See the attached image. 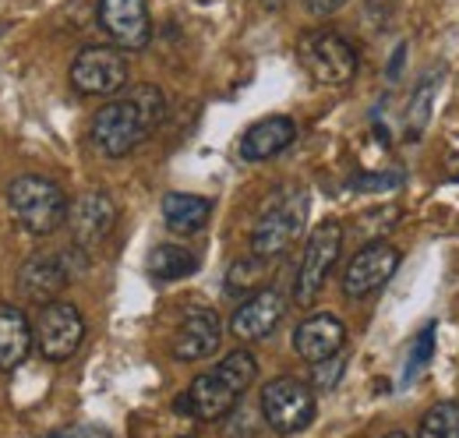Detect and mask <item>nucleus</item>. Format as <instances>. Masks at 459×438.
Instances as JSON below:
<instances>
[{
    "mask_svg": "<svg viewBox=\"0 0 459 438\" xmlns=\"http://www.w3.org/2000/svg\"><path fill=\"white\" fill-rule=\"evenodd\" d=\"M255 379H258V361L247 350H233L212 372L198 375L187 385L173 399V410L184 417H195V421H223Z\"/></svg>",
    "mask_w": 459,
    "mask_h": 438,
    "instance_id": "nucleus-2",
    "label": "nucleus"
},
{
    "mask_svg": "<svg viewBox=\"0 0 459 438\" xmlns=\"http://www.w3.org/2000/svg\"><path fill=\"white\" fill-rule=\"evenodd\" d=\"M167 120V96L160 85H131L120 100L107 103L92 117V145L107 156L120 160L134 153L152 131Z\"/></svg>",
    "mask_w": 459,
    "mask_h": 438,
    "instance_id": "nucleus-1",
    "label": "nucleus"
},
{
    "mask_svg": "<svg viewBox=\"0 0 459 438\" xmlns=\"http://www.w3.org/2000/svg\"><path fill=\"white\" fill-rule=\"evenodd\" d=\"M396 269H400V251H396L393 244H385V241L368 244V248H360V251L350 258V266H346L343 293L350 301H364V297H371L375 290H382V286L393 279Z\"/></svg>",
    "mask_w": 459,
    "mask_h": 438,
    "instance_id": "nucleus-11",
    "label": "nucleus"
},
{
    "mask_svg": "<svg viewBox=\"0 0 459 438\" xmlns=\"http://www.w3.org/2000/svg\"><path fill=\"white\" fill-rule=\"evenodd\" d=\"M304 223H307V191L300 184L276 188L251 226V255L265 262L287 255L293 241L304 233Z\"/></svg>",
    "mask_w": 459,
    "mask_h": 438,
    "instance_id": "nucleus-3",
    "label": "nucleus"
},
{
    "mask_svg": "<svg viewBox=\"0 0 459 438\" xmlns=\"http://www.w3.org/2000/svg\"><path fill=\"white\" fill-rule=\"evenodd\" d=\"M293 138H297V124L290 117H265V120H258L244 131L240 160H247V163L273 160V156H280L283 149L293 145Z\"/></svg>",
    "mask_w": 459,
    "mask_h": 438,
    "instance_id": "nucleus-17",
    "label": "nucleus"
},
{
    "mask_svg": "<svg viewBox=\"0 0 459 438\" xmlns=\"http://www.w3.org/2000/svg\"><path fill=\"white\" fill-rule=\"evenodd\" d=\"M368 4H371V7H389L393 0H368Z\"/></svg>",
    "mask_w": 459,
    "mask_h": 438,
    "instance_id": "nucleus-29",
    "label": "nucleus"
},
{
    "mask_svg": "<svg viewBox=\"0 0 459 438\" xmlns=\"http://www.w3.org/2000/svg\"><path fill=\"white\" fill-rule=\"evenodd\" d=\"M435 354V326H424L420 336L413 339V350H410V361H406V379H413Z\"/></svg>",
    "mask_w": 459,
    "mask_h": 438,
    "instance_id": "nucleus-24",
    "label": "nucleus"
},
{
    "mask_svg": "<svg viewBox=\"0 0 459 438\" xmlns=\"http://www.w3.org/2000/svg\"><path fill=\"white\" fill-rule=\"evenodd\" d=\"M265 258H258V255H251V258H244V262H233L230 266V276H227V286L230 290H247V293H258V283L265 279Z\"/></svg>",
    "mask_w": 459,
    "mask_h": 438,
    "instance_id": "nucleus-22",
    "label": "nucleus"
},
{
    "mask_svg": "<svg viewBox=\"0 0 459 438\" xmlns=\"http://www.w3.org/2000/svg\"><path fill=\"white\" fill-rule=\"evenodd\" d=\"M78 269H85V248H78V244H71L64 251H36L25 258V266L18 273V290H22V297H29L36 304H50L74 279Z\"/></svg>",
    "mask_w": 459,
    "mask_h": 438,
    "instance_id": "nucleus-7",
    "label": "nucleus"
},
{
    "mask_svg": "<svg viewBox=\"0 0 459 438\" xmlns=\"http://www.w3.org/2000/svg\"><path fill=\"white\" fill-rule=\"evenodd\" d=\"M67 226L78 248H96L103 244L117 226V206L107 191H85L71 213H67Z\"/></svg>",
    "mask_w": 459,
    "mask_h": 438,
    "instance_id": "nucleus-14",
    "label": "nucleus"
},
{
    "mask_svg": "<svg viewBox=\"0 0 459 438\" xmlns=\"http://www.w3.org/2000/svg\"><path fill=\"white\" fill-rule=\"evenodd\" d=\"M353 191H393L403 184V173H353Z\"/></svg>",
    "mask_w": 459,
    "mask_h": 438,
    "instance_id": "nucleus-25",
    "label": "nucleus"
},
{
    "mask_svg": "<svg viewBox=\"0 0 459 438\" xmlns=\"http://www.w3.org/2000/svg\"><path fill=\"white\" fill-rule=\"evenodd\" d=\"M420 438H459V403H438L424 414Z\"/></svg>",
    "mask_w": 459,
    "mask_h": 438,
    "instance_id": "nucleus-21",
    "label": "nucleus"
},
{
    "mask_svg": "<svg viewBox=\"0 0 459 438\" xmlns=\"http://www.w3.org/2000/svg\"><path fill=\"white\" fill-rule=\"evenodd\" d=\"M435 85H438V78L431 74V78H428V82L417 89V96H413V103H410V113H406V135H410V138H420V131H424V124H428Z\"/></svg>",
    "mask_w": 459,
    "mask_h": 438,
    "instance_id": "nucleus-23",
    "label": "nucleus"
},
{
    "mask_svg": "<svg viewBox=\"0 0 459 438\" xmlns=\"http://www.w3.org/2000/svg\"><path fill=\"white\" fill-rule=\"evenodd\" d=\"M223 343V322L216 311L209 308H195L184 315V322L173 336V357L177 361H202L209 354H216Z\"/></svg>",
    "mask_w": 459,
    "mask_h": 438,
    "instance_id": "nucleus-15",
    "label": "nucleus"
},
{
    "mask_svg": "<svg viewBox=\"0 0 459 438\" xmlns=\"http://www.w3.org/2000/svg\"><path fill=\"white\" fill-rule=\"evenodd\" d=\"M382 438H410V435H403V432H389V435H382Z\"/></svg>",
    "mask_w": 459,
    "mask_h": 438,
    "instance_id": "nucleus-30",
    "label": "nucleus"
},
{
    "mask_svg": "<svg viewBox=\"0 0 459 438\" xmlns=\"http://www.w3.org/2000/svg\"><path fill=\"white\" fill-rule=\"evenodd\" d=\"M212 216V202L202 198V195H187V191H170L163 198V223L170 226L173 233L187 237V233H198Z\"/></svg>",
    "mask_w": 459,
    "mask_h": 438,
    "instance_id": "nucleus-19",
    "label": "nucleus"
},
{
    "mask_svg": "<svg viewBox=\"0 0 459 438\" xmlns=\"http://www.w3.org/2000/svg\"><path fill=\"white\" fill-rule=\"evenodd\" d=\"M85 339V319L71 301H50L43 304L36 319V346L47 361H67Z\"/></svg>",
    "mask_w": 459,
    "mask_h": 438,
    "instance_id": "nucleus-10",
    "label": "nucleus"
},
{
    "mask_svg": "<svg viewBox=\"0 0 459 438\" xmlns=\"http://www.w3.org/2000/svg\"><path fill=\"white\" fill-rule=\"evenodd\" d=\"M262 417L269 421L273 432L280 435H297L315 421V392L300 379L280 375L262 389Z\"/></svg>",
    "mask_w": 459,
    "mask_h": 438,
    "instance_id": "nucleus-8",
    "label": "nucleus"
},
{
    "mask_svg": "<svg viewBox=\"0 0 459 438\" xmlns=\"http://www.w3.org/2000/svg\"><path fill=\"white\" fill-rule=\"evenodd\" d=\"M343 343H346V326L336 315H329V311L304 319V322L297 326V332H293V350H297L307 364H322V361L336 357V354L343 350Z\"/></svg>",
    "mask_w": 459,
    "mask_h": 438,
    "instance_id": "nucleus-16",
    "label": "nucleus"
},
{
    "mask_svg": "<svg viewBox=\"0 0 459 438\" xmlns=\"http://www.w3.org/2000/svg\"><path fill=\"white\" fill-rule=\"evenodd\" d=\"M127 82V57L117 47H85L71 64V85L82 96H114Z\"/></svg>",
    "mask_w": 459,
    "mask_h": 438,
    "instance_id": "nucleus-9",
    "label": "nucleus"
},
{
    "mask_svg": "<svg viewBox=\"0 0 459 438\" xmlns=\"http://www.w3.org/2000/svg\"><path fill=\"white\" fill-rule=\"evenodd\" d=\"M198 269V255L180 244H160L149 251V273L156 279H184Z\"/></svg>",
    "mask_w": 459,
    "mask_h": 438,
    "instance_id": "nucleus-20",
    "label": "nucleus"
},
{
    "mask_svg": "<svg viewBox=\"0 0 459 438\" xmlns=\"http://www.w3.org/2000/svg\"><path fill=\"white\" fill-rule=\"evenodd\" d=\"M36 343V328L29 326L25 311L14 304H0V372H14Z\"/></svg>",
    "mask_w": 459,
    "mask_h": 438,
    "instance_id": "nucleus-18",
    "label": "nucleus"
},
{
    "mask_svg": "<svg viewBox=\"0 0 459 438\" xmlns=\"http://www.w3.org/2000/svg\"><path fill=\"white\" fill-rule=\"evenodd\" d=\"M283 315H287L283 293L262 286V290L251 293L244 304H237V311H233V319H230V332H233L237 339H244V343H258V339H265V336L276 332V326L283 322Z\"/></svg>",
    "mask_w": 459,
    "mask_h": 438,
    "instance_id": "nucleus-13",
    "label": "nucleus"
},
{
    "mask_svg": "<svg viewBox=\"0 0 459 438\" xmlns=\"http://www.w3.org/2000/svg\"><path fill=\"white\" fill-rule=\"evenodd\" d=\"M340 251H343V226L336 219H325L311 230L307 244H304V258H300V269L293 279V301L297 304H315V297L322 293L325 279L333 273V266L340 262Z\"/></svg>",
    "mask_w": 459,
    "mask_h": 438,
    "instance_id": "nucleus-6",
    "label": "nucleus"
},
{
    "mask_svg": "<svg viewBox=\"0 0 459 438\" xmlns=\"http://www.w3.org/2000/svg\"><path fill=\"white\" fill-rule=\"evenodd\" d=\"M297 57H300L304 71L322 85H346L357 74V64H360L353 43L340 32H333V29L304 32L300 43H297Z\"/></svg>",
    "mask_w": 459,
    "mask_h": 438,
    "instance_id": "nucleus-5",
    "label": "nucleus"
},
{
    "mask_svg": "<svg viewBox=\"0 0 459 438\" xmlns=\"http://www.w3.org/2000/svg\"><path fill=\"white\" fill-rule=\"evenodd\" d=\"M100 25L117 43V50H145L152 39V22L145 0H100Z\"/></svg>",
    "mask_w": 459,
    "mask_h": 438,
    "instance_id": "nucleus-12",
    "label": "nucleus"
},
{
    "mask_svg": "<svg viewBox=\"0 0 459 438\" xmlns=\"http://www.w3.org/2000/svg\"><path fill=\"white\" fill-rule=\"evenodd\" d=\"M343 4L346 0H304V7H307L315 18H329V14H336Z\"/></svg>",
    "mask_w": 459,
    "mask_h": 438,
    "instance_id": "nucleus-28",
    "label": "nucleus"
},
{
    "mask_svg": "<svg viewBox=\"0 0 459 438\" xmlns=\"http://www.w3.org/2000/svg\"><path fill=\"white\" fill-rule=\"evenodd\" d=\"M47 438H110L107 428H96V425H67V428H57Z\"/></svg>",
    "mask_w": 459,
    "mask_h": 438,
    "instance_id": "nucleus-27",
    "label": "nucleus"
},
{
    "mask_svg": "<svg viewBox=\"0 0 459 438\" xmlns=\"http://www.w3.org/2000/svg\"><path fill=\"white\" fill-rule=\"evenodd\" d=\"M7 209L11 216L18 219L22 230H29L32 237H47L60 230L67 223V198L54 180L47 177H36V173H25V177H14L7 184Z\"/></svg>",
    "mask_w": 459,
    "mask_h": 438,
    "instance_id": "nucleus-4",
    "label": "nucleus"
},
{
    "mask_svg": "<svg viewBox=\"0 0 459 438\" xmlns=\"http://www.w3.org/2000/svg\"><path fill=\"white\" fill-rule=\"evenodd\" d=\"M343 368H346V357H343V354H336V357H329V361L315 364V385H318L322 392L336 389V382H340V375H343Z\"/></svg>",
    "mask_w": 459,
    "mask_h": 438,
    "instance_id": "nucleus-26",
    "label": "nucleus"
}]
</instances>
